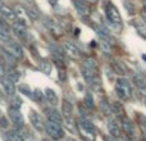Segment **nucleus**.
Wrapping results in <instances>:
<instances>
[{"instance_id": "nucleus-28", "label": "nucleus", "mask_w": 146, "mask_h": 141, "mask_svg": "<svg viewBox=\"0 0 146 141\" xmlns=\"http://www.w3.org/2000/svg\"><path fill=\"white\" fill-rule=\"evenodd\" d=\"M26 10H27V14H28V17H30V19H38L40 12H38V9L36 7L30 5V7L26 8Z\"/></svg>"}, {"instance_id": "nucleus-33", "label": "nucleus", "mask_w": 146, "mask_h": 141, "mask_svg": "<svg viewBox=\"0 0 146 141\" xmlns=\"http://www.w3.org/2000/svg\"><path fill=\"white\" fill-rule=\"evenodd\" d=\"M9 139H10V141H26L25 136H23V135L21 134L18 130L9 132Z\"/></svg>"}, {"instance_id": "nucleus-38", "label": "nucleus", "mask_w": 146, "mask_h": 141, "mask_svg": "<svg viewBox=\"0 0 146 141\" xmlns=\"http://www.w3.org/2000/svg\"><path fill=\"white\" fill-rule=\"evenodd\" d=\"M0 127L4 130H7L8 127H9V122H8V119L5 118V117H1V118H0Z\"/></svg>"}, {"instance_id": "nucleus-20", "label": "nucleus", "mask_w": 146, "mask_h": 141, "mask_svg": "<svg viewBox=\"0 0 146 141\" xmlns=\"http://www.w3.org/2000/svg\"><path fill=\"white\" fill-rule=\"evenodd\" d=\"M46 113H48V118L49 121H53L56 122V123H62L63 118H62V114L56 110L55 108H50V109H46Z\"/></svg>"}, {"instance_id": "nucleus-23", "label": "nucleus", "mask_w": 146, "mask_h": 141, "mask_svg": "<svg viewBox=\"0 0 146 141\" xmlns=\"http://www.w3.org/2000/svg\"><path fill=\"white\" fill-rule=\"evenodd\" d=\"M80 127L82 131H87V132H92V134H96V128L90 121H87L86 118H82L80 121Z\"/></svg>"}, {"instance_id": "nucleus-22", "label": "nucleus", "mask_w": 146, "mask_h": 141, "mask_svg": "<svg viewBox=\"0 0 146 141\" xmlns=\"http://www.w3.org/2000/svg\"><path fill=\"white\" fill-rule=\"evenodd\" d=\"M62 114H63L66 118H72L73 105L68 100H63V103H62Z\"/></svg>"}, {"instance_id": "nucleus-2", "label": "nucleus", "mask_w": 146, "mask_h": 141, "mask_svg": "<svg viewBox=\"0 0 146 141\" xmlns=\"http://www.w3.org/2000/svg\"><path fill=\"white\" fill-rule=\"evenodd\" d=\"M115 92L119 99L122 100H129L133 96V90L132 86L126 78H118L115 81Z\"/></svg>"}, {"instance_id": "nucleus-24", "label": "nucleus", "mask_w": 146, "mask_h": 141, "mask_svg": "<svg viewBox=\"0 0 146 141\" xmlns=\"http://www.w3.org/2000/svg\"><path fill=\"white\" fill-rule=\"evenodd\" d=\"M111 68H113V70L115 72V74L124 76L127 73V69H126V67L123 66V63H121V62H118V61L111 62Z\"/></svg>"}, {"instance_id": "nucleus-12", "label": "nucleus", "mask_w": 146, "mask_h": 141, "mask_svg": "<svg viewBox=\"0 0 146 141\" xmlns=\"http://www.w3.org/2000/svg\"><path fill=\"white\" fill-rule=\"evenodd\" d=\"M73 5H74L76 10L81 17H87L90 15V7L85 0H73Z\"/></svg>"}, {"instance_id": "nucleus-34", "label": "nucleus", "mask_w": 146, "mask_h": 141, "mask_svg": "<svg viewBox=\"0 0 146 141\" xmlns=\"http://www.w3.org/2000/svg\"><path fill=\"white\" fill-rule=\"evenodd\" d=\"M19 92L21 94H23V95H26V96H30V98H32V91H31V88L28 87V86H26V85H19Z\"/></svg>"}, {"instance_id": "nucleus-18", "label": "nucleus", "mask_w": 146, "mask_h": 141, "mask_svg": "<svg viewBox=\"0 0 146 141\" xmlns=\"http://www.w3.org/2000/svg\"><path fill=\"white\" fill-rule=\"evenodd\" d=\"M99 108H100V112L103 113V116H105V117H110L113 114V112H111V104H109L108 99H101L100 103H99Z\"/></svg>"}, {"instance_id": "nucleus-9", "label": "nucleus", "mask_w": 146, "mask_h": 141, "mask_svg": "<svg viewBox=\"0 0 146 141\" xmlns=\"http://www.w3.org/2000/svg\"><path fill=\"white\" fill-rule=\"evenodd\" d=\"M86 83L95 92H101L103 91V82H101V78L99 74H95L92 77H90L88 80H86Z\"/></svg>"}, {"instance_id": "nucleus-7", "label": "nucleus", "mask_w": 146, "mask_h": 141, "mask_svg": "<svg viewBox=\"0 0 146 141\" xmlns=\"http://www.w3.org/2000/svg\"><path fill=\"white\" fill-rule=\"evenodd\" d=\"M121 128L122 131L126 134V136L128 139H133L135 136V124L132 123V121L127 117H123L121 119Z\"/></svg>"}, {"instance_id": "nucleus-8", "label": "nucleus", "mask_w": 146, "mask_h": 141, "mask_svg": "<svg viewBox=\"0 0 146 141\" xmlns=\"http://www.w3.org/2000/svg\"><path fill=\"white\" fill-rule=\"evenodd\" d=\"M63 49H64V53H66L68 57H71L72 59L80 58L81 50L73 43H71V41H66V43L63 44Z\"/></svg>"}, {"instance_id": "nucleus-19", "label": "nucleus", "mask_w": 146, "mask_h": 141, "mask_svg": "<svg viewBox=\"0 0 146 141\" xmlns=\"http://www.w3.org/2000/svg\"><path fill=\"white\" fill-rule=\"evenodd\" d=\"M44 98H45L46 101H48L49 104H51V105H56L59 101L58 95H56L55 91L51 90V88H46L45 92H44Z\"/></svg>"}, {"instance_id": "nucleus-36", "label": "nucleus", "mask_w": 146, "mask_h": 141, "mask_svg": "<svg viewBox=\"0 0 146 141\" xmlns=\"http://www.w3.org/2000/svg\"><path fill=\"white\" fill-rule=\"evenodd\" d=\"M32 98L35 99V100H37V101H41L44 99V94L41 92L40 90H35L33 91V94H32Z\"/></svg>"}, {"instance_id": "nucleus-26", "label": "nucleus", "mask_w": 146, "mask_h": 141, "mask_svg": "<svg viewBox=\"0 0 146 141\" xmlns=\"http://www.w3.org/2000/svg\"><path fill=\"white\" fill-rule=\"evenodd\" d=\"M9 40V30L4 23H0V43L5 44Z\"/></svg>"}, {"instance_id": "nucleus-41", "label": "nucleus", "mask_w": 146, "mask_h": 141, "mask_svg": "<svg viewBox=\"0 0 146 141\" xmlns=\"http://www.w3.org/2000/svg\"><path fill=\"white\" fill-rule=\"evenodd\" d=\"M104 141H115V137H113L111 135H105L104 136Z\"/></svg>"}, {"instance_id": "nucleus-43", "label": "nucleus", "mask_w": 146, "mask_h": 141, "mask_svg": "<svg viewBox=\"0 0 146 141\" xmlns=\"http://www.w3.org/2000/svg\"><path fill=\"white\" fill-rule=\"evenodd\" d=\"M4 76H5V69H4V67L0 64V80H1Z\"/></svg>"}, {"instance_id": "nucleus-37", "label": "nucleus", "mask_w": 146, "mask_h": 141, "mask_svg": "<svg viewBox=\"0 0 146 141\" xmlns=\"http://www.w3.org/2000/svg\"><path fill=\"white\" fill-rule=\"evenodd\" d=\"M124 8L128 10L129 14H132L135 12V7H133V4H131V1H124Z\"/></svg>"}, {"instance_id": "nucleus-11", "label": "nucleus", "mask_w": 146, "mask_h": 141, "mask_svg": "<svg viewBox=\"0 0 146 141\" xmlns=\"http://www.w3.org/2000/svg\"><path fill=\"white\" fill-rule=\"evenodd\" d=\"M8 114H9V119L12 121L13 124H15L17 127H22V126H23L25 121H23V116L21 114L19 109L10 108L9 112H8Z\"/></svg>"}, {"instance_id": "nucleus-29", "label": "nucleus", "mask_w": 146, "mask_h": 141, "mask_svg": "<svg viewBox=\"0 0 146 141\" xmlns=\"http://www.w3.org/2000/svg\"><path fill=\"white\" fill-rule=\"evenodd\" d=\"M38 67H40V70L42 73H45V74H50L51 72V63L49 61H40V63H38Z\"/></svg>"}, {"instance_id": "nucleus-46", "label": "nucleus", "mask_w": 146, "mask_h": 141, "mask_svg": "<svg viewBox=\"0 0 146 141\" xmlns=\"http://www.w3.org/2000/svg\"><path fill=\"white\" fill-rule=\"evenodd\" d=\"M3 98V94H1V90H0V99Z\"/></svg>"}, {"instance_id": "nucleus-42", "label": "nucleus", "mask_w": 146, "mask_h": 141, "mask_svg": "<svg viewBox=\"0 0 146 141\" xmlns=\"http://www.w3.org/2000/svg\"><path fill=\"white\" fill-rule=\"evenodd\" d=\"M140 17H141V19L144 21V22L146 23V9L141 10V13H140Z\"/></svg>"}, {"instance_id": "nucleus-48", "label": "nucleus", "mask_w": 146, "mask_h": 141, "mask_svg": "<svg viewBox=\"0 0 146 141\" xmlns=\"http://www.w3.org/2000/svg\"><path fill=\"white\" fill-rule=\"evenodd\" d=\"M144 103H145V106H146V96H145V100H144Z\"/></svg>"}, {"instance_id": "nucleus-44", "label": "nucleus", "mask_w": 146, "mask_h": 141, "mask_svg": "<svg viewBox=\"0 0 146 141\" xmlns=\"http://www.w3.org/2000/svg\"><path fill=\"white\" fill-rule=\"evenodd\" d=\"M48 1H49V4L53 5V7H55V5L58 4V0H48Z\"/></svg>"}, {"instance_id": "nucleus-21", "label": "nucleus", "mask_w": 146, "mask_h": 141, "mask_svg": "<svg viewBox=\"0 0 146 141\" xmlns=\"http://www.w3.org/2000/svg\"><path fill=\"white\" fill-rule=\"evenodd\" d=\"M133 26L136 28L137 33L140 36H142L144 39H146V23L142 19H135L133 21Z\"/></svg>"}, {"instance_id": "nucleus-47", "label": "nucleus", "mask_w": 146, "mask_h": 141, "mask_svg": "<svg viewBox=\"0 0 146 141\" xmlns=\"http://www.w3.org/2000/svg\"><path fill=\"white\" fill-rule=\"evenodd\" d=\"M142 59H144V61H146V55H142Z\"/></svg>"}, {"instance_id": "nucleus-40", "label": "nucleus", "mask_w": 146, "mask_h": 141, "mask_svg": "<svg viewBox=\"0 0 146 141\" xmlns=\"http://www.w3.org/2000/svg\"><path fill=\"white\" fill-rule=\"evenodd\" d=\"M59 78H60L62 81H66V78H67V74H66V72H64L63 69H62V70H59Z\"/></svg>"}, {"instance_id": "nucleus-30", "label": "nucleus", "mask_w": 146, "mask_h": 141, "mask_svg": "<svg viewBox=\"0 0 146 141\" xmlns=\"http://www.w3.org/2000/svg\"><path fill=\"white\" fill-rule=\"evenodd\" d=\"M83 66H85L86 68L98 70V61H96L95 58H92V57H90V58H86L85 62H83Z\"/></svg>"}, {"instance_id": "nucleus-45", "label": "nucleus", "mask_w": 146, "mask_h": 141, "mask_svg": "<svg viewBox=\"0 0 146 141\" xmlns=\"http://www.w3.org/2000/svg\"><path fill=\"white\" fill-rule=\"evenodd\" d=\"M85 1L87 3V4H91V5H92V4H96V3H98V0H85Z\"/></svg>"}, {"instance_id": "nucleus-17", "label": "nucleus", "mask_w": 146, "mask_h": 141, "mask_svg": "<svg viewBox=\"0 0 146 141\" xmlns=\"http://www.w3.org/2000/svg\"><path fill=\"white\" fill-rule=\"evenodd\" d=\"M12 28H13V32H14V35L17 36V37L19 39H23L26 36V28H27V26L22 25L21 22H18V21H15L14 23L12 25Z\"/></svg>"}, {"instance_id": "nucleus-31", "label": "nucleus", "mask_w": 146, "mask_h": 141, "mask_svg": "<svg viewBox=\"0 0 146 141\" xmlns=\"http://www.w3.org/2000/svg\"><path fill=\"white\" fill-rule=\"evenodd\" d=\"M136 122L140 128L146 134V117L142 113H136Z\"/></svg>"}, {"instance_id": "nucleus-10", "label": "nucleus", "mask_w": 146, "mask_h": 141, "mask_svg": "<svg viewBox=\"0 0 146 141\" xmlns=\"http://www.w3.org/2000/svg\"><path fill=\"white\" fill-rule=\"evenodd\" d=\"M14 12H15V15H17V21L18 22H21L22 25L25 26H28V23H30V17H28L27 14V10H26V8H23L22 5H17V7L14 8Z\"/></svg>"}, {"instance_id": "nucleus-49", "label": "nucleus", "mask_w": 146, "mask_h": 141, "mask_svg": "<svg viewBox=\"0 0 146 141\" xmlns=\"http://www.w3.org/2000/svg\"><path fill=\"white\" fill-rule=\"evenodd\" d=\"M144 4H145V8H146V0H145V1H144Z\"/></svg>"}, {"instance_id": "nucleus-13", "label": "nucleus", "mask_w": 146, "mask_h": 141, "mask_svg": "<svg viewBox=\"0 0 146 141\" xmlns=\"http://www.w3.org/2000/svg\"><path fill=\"white\" fill-rule=\"evenodd\" d=\"M1 86L3 88H4V92L7 94L8 96H14L15 91H17V87H15V83L13 82L12 80H9V78H5L3 77L1 78Z\"/></svg>"}, {"instance_id": "nucleus-39", "label": "nucleus", "mask_w": 146, "mask_h": 141, "mask_svg": "<svg viewBox=\"0 0 146 141\" xmlns=\"http://www.w3.org/2000/svg\"><path fill=\"white\" fill-rule=\"evenodd\" d=\"M101 48L104 49V51H110L111 50V45L110 43H108V41H101Z\"/></svg>"}, {"instance_id": "nucleus-25", "label": "nucleus", "mask_w": 146, "mask_h": 141, "mask_svg": "<svg viewBox=\"0 0 146 141\" xmlns=\"http://www.w3.org/2000/svg\"><path fill=\"white\" fill-rule=\"evenodd\" d=\"M3 58H4V61L7 62L8 64H10V67H14L15 66V62L18 61L17 58H15L14 55H12V54L9 53L8 50H5V49H3V53H1Z\"/></svg>"}, {"instance_id": "nucleus-1", "label": "nucleus", "mask_w": 146, "mask_h": 141, "mask_svg": "<svg viewBox=\"0 0 146 141\" xmlns=\"http://www.w3.org/2000/svg\"><path fill=\"white\" fill-rule=\"evenodd\" d=\"M104 8H105V17L108 19V22L110 23L113 27H122V15L119 13L118 8L110 1H106L104 4Z\"/></svg>"}, {"instance_id": "nucleus-3", "label": "nucleus", "mask_w": 146, "mask_h": 141, "mask_svg": "<svg viewBox=\"0 0 146 141\" xmlns=\"http://www.w3.org/2000/svg\"><path fill=\"white\" fill-rule=\"evenodd\" d=\"M45 130H46V134L53 140H60L64 137V131L62 128L60 123H56V122L48 119V122L45 123Z\"/></svg>"}, {"instance_id": "nucleus-35", "label": "nucleus", "mask_w": 146, "mask_h": 141, "mask_svg": "<svg viewBox=\"0 0 146 141\" xmlns=\"http://www.w3.org/2000/svg\"><path fill=\"white\" fill-rule=\"evenodd\" d=\"M21 105H22V100H21L18 96H14L12 101V108L14 109H21Z\"/></svg>"}, {"instance_id": "nucleus-32", "label": "nucleus", "mask_w": 146, "mask_h": 141, "mask_svg": "<svg viewBox=\"0 0 146 141\" xmlns=\"http://www.w3.org/2000/svg\"><path fill=\"white\" fill-rule=\"evenodd\" d=\"M8 78L9 80H12L14 83H17L18 81H19V77H21V74H19V72L18 70H15L14 69V67H12V68H9L8 69Z\"/></svg>"}, {"instance_id": "nucleus-5", "label": "nucleus", "mask_w": 146, "mask_h": 141, "mask_svg": "<svg viewBox=\"0 0 146 141\" xmlns=\"http://www.w3.org/2000/svg\"><path fill=\"white\" fill-rule=\"evenodd\" d=\"M0 15L4 18L7 22H9L10 25L17 21V15H15V12L13 8H10L9 5H7L5 3H0Z\"/></svg>"}, {"instance_id": "nucleus-15", "label": "nucleus", "mask_w": 146, "mask_h": 141, "mask_svg": "<svg viewBox=\"0 0 146 141\" xmlns=\"http://www.w3.org/2000/svg\"><path fill=\"white\" fill-rule=\"evenodd\" d=\"M133 82L136 86L137 91L140 94H142L144 96H146V78L142 76H135L133 77Z\"/></svg>"}, {"instance_id": "nucleus-27", "label": "nucleus", "mask_w": 146, "mask_h": 141, "mask_svg": "<svg viewBox=\"0 0 146 141\" xmlns=\"http://www.w3.org/2000/svg\"><path fill=\"white\" fill-rule=\"evenodd\" d=\"M83 103H85V106L90 110H94L95 109V100H94V96L91 95L90 92H87L83 98Z\"/></svg>"}, {"instance_id": "nucleus-14", "label": "nucleus", "mask_w": 146, "mask_h": 141, "mask_svg": "<svg viewBox=\"0 0 146 141\" xmlns=\"http://www.w3.org/2000/svg\"><path fill=\"white\" fill-rule=\"evenodd\" d=\"M108 130H109V134H110L113 137H117V139H118V137L122 136V128L118 124L117 119H109L108 121Z\"/></svg>"}, {"instance_id": "nucleus-6", "label": "nucleus", "mask_w": 146, "mask_h": 141, "mask_svg": "<svg viewBox=\"0 0 146 141\" xmlns=\"http://www.w3.org/2000/svg\"><path fill=\"white\" fill-rule=\"evenodd\" d=\"M28 118H30L31 124H32V127L36 130V131L41 132V131H44V130H45V123H44L42 118H41V116L37 113V112L31 110Z\"/></svg>"}, {"instance_id": "nucleus-4", "label": "nucleus", "mask_w": 146, "mask_h": 141, "mask_svg": "<svg viewBox=\"0 0 146 141\" xmlns=\"http://www.w3.org/2000/svg\"><path fill=\"white\" fill-rule=\"evenodd\" d=\"M4 49L9 51L12 55H14L17 59H22L23 55H25V51H23L22 46H21L18 43H15V41L10 40V39L4 44Z\"/></svg>"}, {"instance_id": "nucleus-16", "label": "nucleus", "mask_w": 146, "mask_h": 141, "mask_svg": "<svg viewBox=\"0 0 146 141\" xmlns=\"http://www.w3.org/2000/svg\"><path fill=\"white\" fill-rule=\"evenodd\" d=\"M111 112H113V114H115V117L118 119H122L123 117H126V110H124V106L121 101H114L111 104Z\"/></svg>"}, {"instance_id": "nucleus-50", "label": "nucleus", "mask_w": 146, "mask_h": 141, "mask_svg": "<svg viewBox=\"0 0 146 141\" xmlns=\"http://www.w3.org/2000/svg\"><path fill=\"white\" fill-rule=\"evenodd\" d=\"M0 3H1V0H0Z\"/></svg>"}]
</instances>
